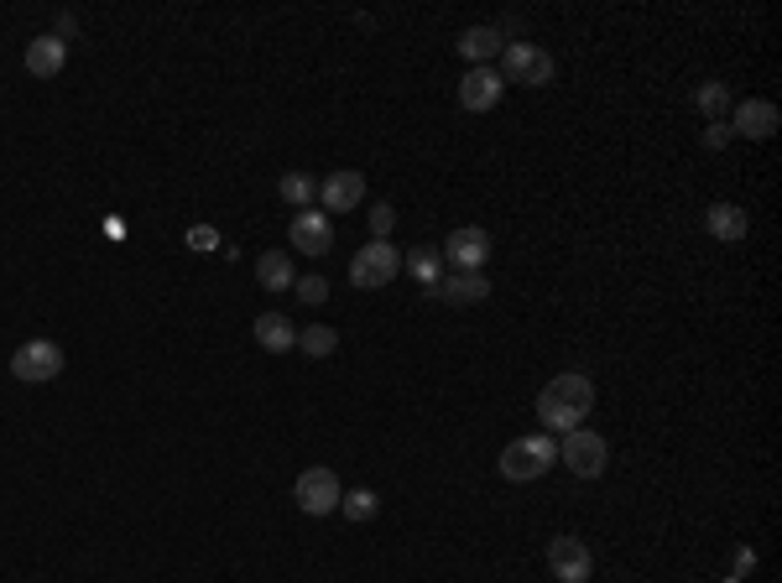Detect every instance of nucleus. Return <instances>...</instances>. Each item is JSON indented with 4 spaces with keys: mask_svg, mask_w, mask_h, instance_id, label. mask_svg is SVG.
<instances>
[{
    "mask_svg": "<svg viewBox=\"0 0 782 583\" xmlns=\"http://www.w3.org/2000/svg\"><path fill=\"white\" fill-rule=\"evenodd\" d=\"M501 26H470V32H459V58H470L474 69H485L491 58H501Z\"/></svg>",
    "mask_w": 782,
    "mask_h": 583,
    "instance_id": "f3484780",
    "label": "nucleus"
},
{
    "mask_svg": "<svg viewBox=\"0 0 782 583\" xmlns=\"http://www.w3.org/2000/svg\"><path fill=\"white\" fill-rule=\"evenodd\" d=\"M402 271L418 281V287H428V292H433V287L444 281V251H438V245H418L412 256H402Z\"/></svg>",
    "mask_w": 782,
    "mask_h": 583,
    "instance_id": "6ab92c4d",
    "label": "nucleus"
},
{
    "mask_svg": "<svg viewBox=\"0 0 782 583\" xmlns=\"http://www.w3.org/2000/svg\"><path fill=\"white\" fill-rule=\"evenodd\" d=\"M548 573L558 583H590V573H594L590 547L579 537H553L548 542Z\"/></svg>",
    "mask_w": 782,
    "mask_h": 583,
    "instance_id": "1a4fd4ad",
    "label": "nucleus"
},
{
    "mask_svg": "<svg viewBox=\"0 0 782 583\" xmlns=\"http://www.w3.org/2000/svg\"><path fill=\"white\" fill-rule=\"evenodd\" d=\"M292 500H298V511L303 515H334L339 511V500H345V485H339V474L324 464H313L298 474V485H292Z\"/></svg>",
    "mask_w": 782,
    "mask_h": 583,
    "instance_id": "39448f33",
    "label": "nucleus"
},
{
    "mask_svg": "<svg viewBox=\"0 0 782 583\" xmlns=\"http://www.w3.org/2000/svg\"><path fill=\"white\" fill-rule=\"evenodd\" d=\"M590 406H594V380L585 371L553 375L543 391H538V417H543V433H574V427H585Z\"/></svg>",
    "mask_w": 782,
    "mask_h": 583,
    "instance_id": "f257e3e1",
    "label": "nucleus"
},
{
    "mask_svg": "<svg viewBox=\"0 0 782 583\" xmlns=\"http://www.w3.org/2000/svg\"><path fill=\"white\" fill-rule=\"evenodd\" d=\"M731 136H735L731 125H710V131H705V146H710V151H720V146H725Z\"/></svg>",
    "mask_w": 782,
    "mask_h": 583,
    "instance_id": "cd10ccee",
    "label": "nucleus"
},
{
    "mask_svg": "<svg viewBox=\"0 0 782 583\" xmlns=\"http://www.w3.org/2000/svg\"><path fill=\"white\" fill-rule=\"evenodd\" d=\"M365 219H371V240H386V234L397 230V209H392V204H376Z\"/></svg>",
    "mask_w": 782,
    "mask_h": 583,
    "instance_id": "a878e982",
    "label": "nucleus"
},
{
    "mask_svg": "<svg viewBox=\"0 0 782 583\" xmlns=\"http://www.w3.org/2000/svg\"><path fill=\"white\" fill-rule=\"evenodd\" d=\"M287 234H292V251H303V256H324L334 245V224L324 209H298Z\"/></svg>",
    "mask_w": 782,
    "mask_h": 583,
    "instance_id": "9b49d317",
    "label": "nucleus"
},
{
    "mask_svg": "<svg viewBox=\"0 0 782 583\" xmlns=\"http://www.w3.org/2000/svg\"><path fill=\"white\" fill-rule=\"evenodd\" d=\"M298 350L313 354V360H329V354L339 350V333H334V328H324V324L298 328Z\"/></svg>",
    "mask_w": 782,
    "mask_h": 583,
    "instance_id": "4be33fe9",
    "label": "nucleus"
},
{
    "mask_svg": "<svg viewBox=\"0 0 782 583\" xmlns=\"http://www.w3.org/2000/svg\"><path fill=\"white\" fill-rule=\"evenodd\" d=\"M397 271H402V251H397L392 240H371V245L356 251V260H350V287L381 292L386 281H397Z\"/></svg>",
    "mask_w": 782,
    "mask_h": 583,
    "instance_id": "7ed1b4c3",
    "label": "nucleus"
},
{
    "mask_svg": "<svg viewBox=\"0 0 782 583\" xmlns=\"http://www.w3.org/2000/svg\"><path fill=\"white\" fill-rule=\"evenodd\" d=\"M694 105H699V110H705V116H725V110H731V89H725V84H699V94H694Z\"/></svg>",
    "mask_w": 782,
    "mask_h": 583,
    "instance_id": "5701e85b",
    "label": "nucleus"
},
{
    "mask_svg": "<svg viewBox=\"0 0 782 583\" xmlns=\"http://www.w3.org/2000/svg\"><path fill=\"white\" fill-rule=\"evenodd\" d=\"M501 73L485 63V69H470L459 78V110H470V116H485V110H496L501 105Z\"/></svg>",
    "mask_w": 782,
    "mask_h": 583,
    "instance_id": "9d476101",
    "label": "nucleus"
},
{
    "mask_svg": "<svg viewBox=\"0 0 782 583\" xmlns=\"http://www.w3.org/2000/svg\"><path fill=\"white\" fill-rule=\"evenodd\" d=\"M360 198H365V178L360 172H329L324 183H318V204L324 209H334V214H345V209H360Z\"/></svg>",
    "mask_w": 782,
    "mask_h": 583,
    "instance_id": "ddd939ff",
    "label": "nucleus"
},
{
    "mask_svg": "<svg viewBox=\"0 0 782 583\" xmlns=\"http://www.w3.org/2000/svg\"><path fill=\"white\" fill-rule=\"evenodd\" d=\"M558 464L569 469V474H579V479H600L605 464H611V444L600 433H590V427H574L558 444Z\"/></svg>",
    "mask_w": 782,
    "mask_h": 583,
    "instance_id": "20e7f679",
    "label": "nucleus"
},
{
    "mask_svg": "<svg viewBox=\"0 0 782 583\" xmlns=\"http://www.w3.org/2000/svg\"><path fill=\"white\" fill-rule=\"evenodd\" d=\"M376 490H345V500H339V511L350 515V521H371L376 515Z\"/></svg>",
    "mask_w": 782,
    "mask_h": 583,
    "instance_id": "b1692460",
    "label": "nucleus"
},
{
    "mask_svg": "<svg viewBox=\"0 0 782 583\" xmlns=\"http://www.w3.org/2000/svg\"><path fill=\"white\" fill-rule=\"evenodd\" d=\"M292 292H298V303H303V307H318L324 297H329V281H324V277H298V281H292Z\"/></svg>",
    "mask_w": 782,
    "mask_h": 583,
    "instance_id": "393cba45",
    "label": "nucleus"
},
{
    "mask_svg": "<svg viewBox=\"0 0 782 583\" xmlns=\"http://www.w3.org/2000/svg\"><path fill=\"white\" fill-rule=\"evenodd\" d=\"M705 230L714 234V240H725V245H735V240H746V209H735V204H710L705 209Z\"/></svg>",
    "mask_w": 782,
    "mask_h": 583,
    "instance_id": "a211bd4d",
    "label": "nucleus"
},
{
    "mask_svg": "<svg viewBox=\"0 0 782 583\" xmlns=\"http://www.w3.org/2000/svg\"><path fill=\"white\" fill-rule=\"evenodd\" d=\"M501 78L506 84H527V89H543V84H553V58H548L543 47L532 42H512L501 47Z\"/></svg>",
    "mask_w": 782,
    "mask_h": 583,
    "instance_id": "423d86ee",
    "label": "nucleus"
},
{
    "mask_svg": "<svg viewBox=\"0 0 782 583\" xmlns=\"http://www.w3.org/2000/svg\"><path fill=\"white\" fill-rule=\"evenodd\" d=\"M433 297H444L454 307H474L491 297V281H485V271H454V277H444L433 287Z\"/></svg>",
    "mask_w": 782,
    "mask_h": 583,
    "instance_id": "4468645a",
    "label": "nucleus"
},
{
    "mask_svg": "<svg viewBox=\"0 0 782 583\" xmlns=\"http://www.w3.org/2000/svg\"><path fill=\"white\" fill-rule=\"evenodd\" d=\"M438 251H444V266H454V271H485L496 240H491V230H480V224H465V230H454Z\"/></svg>",
    "mask_w": 782,
    "mask_h": 583,
    "instance_id": "6e6552de",
    "label": "nucleus"
},
{
    "mask_svg": "<svg viewBox=\"0 0 782 583\" xmlns=\"http://www.w3.org/2000/svg\"><path fill=\"white\" fill-rule=\"evenodd\" d=\"M751 568H757V552H751V547H741V552H735V579H746Z\"/></svg>",
    "mask_w": 782,
    "mask_h": 583,
    "instance_id": "c85d7f7f",
    "label": "nucleus"
},
{
    "mask_svg": "<svg viewBox=\"0 0 782 583\" xmlns=\"http://www.w3.org/2000/svg\"><path fill=\"white\" fill-rule=\"evenodd\" d=\"M256 281L266 287V292H292V256L287 251H266V256L256 260Z\"/></svg>",
    "mask_w": 782,
    "mask_h": 583,
    "instance_id": "aec40b11",
    "label": "nucleus"
},
{
    "mask_svg": "<svg viewBox=\"0 0 782 583\" xmlns=\"http://www.w3.org/2000/svg\"><path fill=\"white\" fill-rule=\"evenodd\" d=\"M11 375L26 380V386H48V380L63 375V350L52 339H26L22 350L11 354Z\"/></svg>",
    "mask_w": 782,
    "mask_h": 583,
    "instance_id": "0eeeda50",
    "label": "nucleus"
},
{
    "mask_svg": "<svg viewBox=\"0 0 782 583\" xmlns=\"http://www.w3.org/2000/svg\"><path fill=\"white\" fill-rule=\"evenodd\" d=\"M63 63H69V42H58L52 32H43V37H32V42H26V73H37V78H58Z\"/></svg>",
    "mask_w": 782,
    "mask_h": 583,
    "instance_id": "2eb2a0df",
    "label": "nucleus"
},
{
    "mask_svg": "<svg viewBox=\"0 0 782 583\" xmlns=\"http://www.w3.org/2000/svg\"><path fill=\"white\" fill-rule=\"evenodd\" d=\"M251 339H256L266 354H287L298 344V328H292V318H282V313H261L256 324H251Z\"/></svg>",
    "mask_w": 782,
    "mask_h": 583,
    "instance_id": "dca6fc26",
    "label": "nucleus"
},
{
    "mask_svg": "<svg viewBox=\"0 0 782 583\" xmlns=\"http://www.w3.org/2000/svg\"><path fill=\"white\" fill-rule=\"evenodd\" d=\"M277 193H282V204H292V209H309L313 198H318V183H313L309 172H287L282 183H277Z\"/></svg>",
    "mask_w": 782,
    "mask_h": 583,
    "instance_id": "412c9836",
    "label": "nucleus"
},
{
    "mask_svg": "<svg viewBox=\"0 0 782 583\" xmlns=\"http://www.w3.org/2000/svg\"><path fill=\"white\" fill-rule=\"evenodd\" d=\"M725 583H746V579H735V573H731V579H725Z\"/></svg>",
    "mask_w": 782,
    "mask_h": 583,
    "instance_id": "c756f323",
    "label": "nucleus"
},
{
    "mask_svg": "<svg viewBox=\"0 0 782 583\" xmlns=\"http://www.w3.org/2000/svg\"><path fill=\"white\" fill-rule=\"evenodd\" d=\"M553 464H558V444L548 433H527V438H512V444L501 448L496 469H501V479H512V485H532Z\"/></svg>",
    "mask_w": 782,
    "mask_h": 583,
    "instance_id": "f03ea898",
    "label": "nucleus"
},
{
    "mask_svg": "<svg viewBox=\"0 0 782 583\" xmlns=\"http://www.w3.org/2000/svg\"><path fill=\"white\" fill-rule=\"evenodd\" d=\"M778 125H782V116L772 99H741V105H735V125H731L735 136L767 141V136H778Z\"/></svg>",
    "mask_w": 782,
    "mask_h": 583,
    "instance_id": "f8f14e48",
    "label": "nucleus"
},
{
    "mask_svg": "<svg viewBox=\"0 0 782 583\" xmlns=\"http://www.w3.org/2000/svg\"><path fill=\"white\" fill-rule=\"evenodd\" d=\"M189 245H193V251H204V256H209V251H219V234H214L209 224H193V230H189Z\"/></svg>",
    "mask_w": 782,
    "mask_h": 583,
    "instance_id": "bb28decb",
    "label": "nucleus"
}]
</instances>
